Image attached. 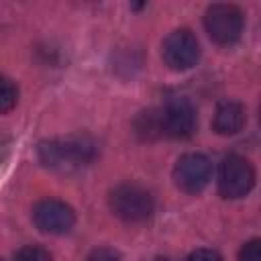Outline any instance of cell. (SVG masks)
I'll use <instances>...</instances> for the list:
<instances>
[{"label":"cell","instance_id":"1","mask_svg":"<svg viewBox=\"0 0 261 261\" xmlns=\"http://www.w3.org/2000/svg\"><path fill=\"white\" fill-rule=\"evenodd\" d=\"M96 155L94 143L86 137H69V139H51L39 145L41 161L57 171H71L88 165Z\"/></svg>","mask_w":261,"mask_h":261},{"label":"cell","instance_id":"2","mask_svg":"<svg viewBox=\"0 0 261 261\" xmlns=\"http://www.w3.org/2000/svg\"><path fill=\"white\" fill-rule=\"evenodd\" d=\"M112 212L126 222H143L153 212V196L139 184H120L108 196Z\"/></svg>","mask_w":261,"mask_h":261},{"label":"cell","instance_id":"3","mask_svg":"<svg viewBox=\"0 0 261 261\" xmlns=\"http://www.w3.org/2000/svg\"><path fill=\"white\" fill-rule=\"evenodd\" d=\"M243 12L234 4H212L204 14V24L212 41L220 45L234 43L243 33Z\"/></svg>","mask_w":261,"mask_h":261},{"label":"cell","instance_id":"4","mask_svg":"<svg viewBox=\"0 0 261 261\" xmlns=\"http://www.w3.org/2000/svg\"><path fill=\"white\" fill-rule=\"evenodd\" d=\"M253 184H255V169L245 157L228 155L220 163L218 190L224 198H243L251 192Z\"/></svg>","mask_w":261,"mask_h":261},{"label":"cell","instance_id":"5","mask_svg":"<svg viewBox=\"0 0 261 261\" xmlns=\"http://www.w3.org/2000/svg\"><path fill=\"white\" fill-rule=\"evenodd\" d=\"M212 175V165L206 155L202 153H186L177 159L173 167V179L179 190L188 194H198L202 192Z\"/></svg>","mask_w":261,"mask_h":261},{"label":"cell","instance_id":"6","mask_svg":"<svg viewBox=\"0 0 261 261\" xmlns=\"http://www.w3.org/2000/svg\"><path fill=\"white\" fill-rule=\"evenodd\" d=\"M33 222L37 224L39 230L49 232V234H65L73 228L75 224V214L69 204L55 200V198H45L35 204L33 208Z\"/></svg>","mask_w":261,"mask_h":261},{"label":"cell","instance_id":"7","mask_svg":"<svg viewBox=\"0 0 261 261\" xmlns=\"http://www.w3.org/2000/svg\"><path fill=\"white\" fill-rule=\"evenodd\" d=\"M161 55H163V61L171 69H175V71L190 69L192 65H196V61L200 57L198 39L190 31H186V29L173 31V33H169L165 37Z\"/></svg>","mask_w":261,"mask_h":261},{"label":"cell","instance_id":"8","mask_svg":"<svg viewBox=\"0 0 261 261\" xmlns=\"http://www.w3.org/2000/svg\"><path fill=\"white\" fill-rule=\"evenodd\" d=\"M163 135L171 139H188L196 130V110L186 98L169 100L161 110Z\"/></svg>","mask_w":261,"mask_h":261},{"label":"cell","instance_id":"9","mask_svg":"<svg viewBox=\"0 0 261 261\" xmlns=\"http://www.w3.org/2000/svg\"><path fill=\"white\" fill-rule=\"evenodd\" d=\"M214 130L218 135H237L245 126V108L237 100H224L216 106L214 114Z\"/></svg>","mask_w":261,"mask_h":261},{"label":"cell","instance_id":"10","mask_svg":"<svg viewBox=\"0 0 261 261\" xmlns=\"http://www.w3.org/2000/svg\"><path fill=\"white\" fill-rule=\"evenodd\" d=\"M137 133L143 137V139H157L163 135V126H161V110H147V112H141L137 122Z\"/></svg>","mask_w":261,"mask_h":261},{"label":"cell","instance_id":"11","mask_svg":"<svg viewBox=\"0 0 261 261\" xmlns=\"http://www.w3.org/2000/svg\"><path fill=\"white\" fill-rule=\"evenodd\" d=\"M16 100H18L16 86L8 77L0 75V114L10 112L16 106Z\"/></svg>","mask_w":261,"mask_h":261},{"label":"cell","instance_id":"12","mask_svg":"<svg viewBox=\"0 0 261 261\" xmlns=\"http://www.w3.org/2000/svg\"><path fill=\"white\" fill-rule=\"evenodd\" d=\"M14 261H51V255L39 245H27L16 251Z\"/></svg>","mask_w":261,"mask_h":261},{"label":"cell","instance_id":"13","mask_svg":"<svg viewBox=\"0 0 261 261\" xmlns=\"http://www.w3.org/2000/svg\"><path fill=\"white\" fill-rule=\"evenodd\" d=\"M239 261H261V241L251 239L239 251Z\"/></svg>","mask_w":261,"mask_h":261},{"label":"cell","instance_id":"14","mask_svg":"<svg viewBox=\"0 0 261 261\" xmlns=\"http://www.w3.org/2000/svg\"><path fill=\"white\" fill-rule=\"evenodd\" d=\"M186 261H222V257L212 249H196Z\"/></svg>","mask_w":261,"mask_h":261},{"label":"cell","instance_id":"15","mask_svg":"<svg viewBox=\"0 0 261 261\" xmlns=\"http://www.w3.org/2000/svg\"><path fill=\"white\" fill-rule=\"evenodd\" d=\"M88 261H120V257H118V253L116 251H112V249H94L92 253H90V257H88Z\"/></svg>","mask_w":261,"mask_h":261},{"label":"cell","instance_id":"16","mask_svg":"<svg viewBox=\"0 0 261 261\" xmlns=\"http://www.w3.org/2000/svg\"><path fill=\"white\" fill-rule=\"evenodd\" d=\"M0 261H2V259H0Z\"/></svg>","mask_w":261,"mask_h":261}]
</instances>
